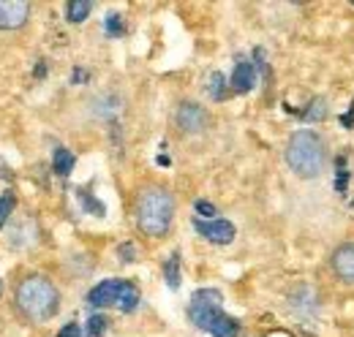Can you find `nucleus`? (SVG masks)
Wrapping results in <instances>:
<instances>
[{
    "label": "nucleus",
    "instance_id": "nucleus-18",
    "mask_svg": "<svg viewBox=\"0 0 354 337\" xmlns=\"http://www.w3.org/2000/svg\"><path fill=\"white\" fill-rule=\"evenodd\" d=\"M123 30H126V25H123V17L120 14H109L106 17V36H123Z\"/></svg>",
    "mask_w": 354,
    "mask_h": 337
},
{
    "label": "nucleus",
    "instance_id": "nucleus-5",
    "mask_svg": "<svg viewBox=\"0 0 354 337\" xmlns=\"http://www.w3.org/2000/svg\"><path fill=\"white\" fill-rule=\"evenodd\" d=\"M88 305L93 307H118L123 313H133L139 307V289L131 280H104L95 289H90Z\"/></svg>",
    "mask_w": 354,
    "mask_h": 337
},
{
    "label": "nucleus",
    "instance_id": "nucleus-19",
    "mask_svg": "<svg viewBox=\"0 0 354 337\" xmlns=\"http://www.w3.org/2000/svg\"><path fill=\"white\" fill-rule=\"evenodd\" d=\"M11 210H14V196L11 193H3L0 196V226L6 223V218L11 215Z\"/></svg>",
    "mask_w": 354,
    "mask_h": 337
},
{
    "label": "nucleus",
    "instance_id": "nucleus-20",
    "mask_svg": "<svg viewBox=\"0 0 354 337\" xmlns=\"http://www.w3.org/2000/svg\"><path fill=\"white\" fill-rule=\"evenodd\" d=\"M196 212H199V215H205L207 220H213V215H216V207H213L210 202H205V199H199V202H196Z\"/></svg>",
    "mask_w": 354,
    "mask_h": 337
},
{
    "label": "nucleus",
    "instance_id": "nucleus-17",
    "mask_svg": "<svg viewBox=\"0 0 354 337\" xmlns=\"http://www.w3.org/2000/svg\"><path fill=\"white\" fill-rule=\"evenodd\" d=\"M104 332H106V318L104 316H90L85 337H101Z\"/></svg>",
    "mask_w": 354,
    "mask_h": 337
},
{
    "label": "nucleus",
    "instance_id": "nucleus-12",
    "mask_svg": "<svg viewBox=\"0 0 354 337\" xmlns=\"http://www.w3.org/2000/svg\"><path fill=\"white\" fill-rule=\"evenodd\" d=\"M77 199H80V204H82L90 215H95V218H104V215H106V207L90 193L88 188H77Z\"/></svg>",
    "mask_w": 354,
    "mask_h": 337
},
{
    "label": "nucleus",
    "instance_id": "nucleus-1",
    "mask_svg": "<svg viewBox=\"0 0 354 337\" xmlns=\"http://www.w3.org/2000/svg\"><path fill=\"white\" fill-rule=\"evenodd\" d=\"M221 302H223L221 291H216V289H199V291H194V296H191L188 316H191V321L199 329L210 332L213 337H237L240 324L232 316L223 313Z\"/></svg>",
    "mask_w": 354,
    "mask_h": 337
},
{
    "label": "nucleus",
    "instance_id": "nucleus-10",
    "mask_svg": "<svg viewBox=\"0 0 354 337\" xmlns=\"http://www.w3.org/2000/svg\"><path fill=\"white\" fill-rule=\"evenodd\" d=\"M333 269L344 283H354V242L341 245L333 253Z\"/></svg>",
    "mask_w": 354,
    "mask_h": 337
},
{
    "label": "nucleus",
    "instance_id": "nucleus-15",
    "mask_svg": "<svg viewBox=\"0 0 354 337\" xmlns=\"http://www.w3.org/2000/svg\"><path fill=\"white\" fill-rule=\"evenodd\" d=\"M335 191L338 193H344L346 191V185H349V171H346V155H338V161H335Z\"/></svg>",
    "mask_w": 354,
    "mask_h": 337
},
{
    "label": "nucleus",
    "instance_id": "nucleus-21",
    "mask_svg": "<svg viewBox=\"0 0 354 337\" xmlns=\"http://www.w3.org/2000/svg\"><path fill=\"white\" fill-rule=\"evenodd\" d=\"M57 337H82V332H80V324H66L63 329H60V335Z\"/></svg>",
    "mask_w": 354,
    "mask_h": 337
},
{
    "label": "nucleus",
    "instance_id": "nucleus-23",
    "mask_svg": "<svg viewBox=\"0 0 354 337\" xmlns=\"http://www.w3.org/2000/svg\"><path fill=\"white\" fill-rule=\"evenodd\" d=\"M120 256H126L123 261H133V248L131 245H123V248H120Z\"/></svg>",
    "mask_w": 354,
    "mask_h": 337
},
{
    "label": "nucleus",
    "instance_id": "nucleus-7",
    "mask_svg": "<svg viewBox=\"0 0 354 337\" xmlns=\"http://www.w3.org/2000/svg\"><path fill=\"white\" fill-rule=\"evenodd\" d=\"M30 6L25 0H0V30H17L25 25Z\"/></svg>",
    "mask_w": 354,
    "mask_h": 337
},
{
    "label": "nucleus",
    "instance_id": "nucleus-16",
    "mask_svg": "<svg viewBox=\"0 0 354 337\" xmlns=\"http://www.w3.org/2000/svg\"><path fill=\"white\" fill-rule=\"evenodd\" d=\"M207 90H210V95H213L216 101H221L223 95H226V79H223L221 71L210 74V84H207Z\"/></svg>",
    "mask_w": 354,
    "mask_h": 337
},
{
    "label": "nucleus",
    "instance_id": "nucleus-2",
    "mask_svg": "<svg viewBox=\"0 0 354 337\" xmlns=\"http://www.w3.org/2000/svg\"><path fill=\"white\" fill-rule=\"evenodd\" d=\"M175 218V199L167 188H145L136 199V223L147 237H164Z\"/></svg>",
    "mask_w": 354,
    "mask_h": 337
},
{
    "label": "nucleus",
    "instance_id": "nucleus-9",
    "mask_svg": "<svg viewBox=\"0 0 354 337\" xmlns=\"http://www.w3.org/2000/svg\"><path fill=\"white\" fill-rule=\"evenodd\" d=\"M229 84H232L234 93H248V90H254V84H257V63H251V60H237Z\"/></svg>",
    "mask_w": 354,
    "mask_h": 337
},
{
    "label": "nucleus",
    "instance_id": "nucleus-6",
    "mask_svg": "<svg viewBox=\"0 0 354 337\" xmlns=\"http://www.w3.org/2000/svg\"><path fill=\"white\" fill-rule=\"evenodd\" d=\"M194 229L213 245H229L234 240V226L229 220H202L196 218L194 220Z\"/></svg>",
    "mask_w": 354,
    "mask_h": 337
},
{
    "label": "nucleus",
    "instance_id": "nucleus-13",
    "mask_svg": "<svg viewBox=\"0 0 354 337\" xmlns=\"http://www.w3.org/2000/svg\"><path fill=\"white\" fill-rule=\"evenodd\" d=\"M90 11H93V3H90V0H71V3L66 6L68 22H85Z\"/></svg>",
    "mask_w": 354,
    "mask_h": 337
},
{
    "label": "nucleus",
    "instance_id": "nucleus-24",
    "mask_svg": "<svg viewBox=\"0 0 354 337\" xmlns=\"http://www.w3.org/2000/svg\"><path fill=\"white\" fill-rule=\"evenodd\" d=\"M85 79H88V74H85V71H74V74H71V82H74V84L85 82Z\"/></svg>",
    "mask_w": 354,
    "mask_h": 337
},
{
    "label": "nucleus",
    "instance_id": "nucleus-14",
    "mask_svg": "<svg viewBox=\"0 0 354 337\" xmlns=\"http://www.w3.org/2000/svg\"><path fill=\"white\" fill-rule=\"evenodd\" d=\"M164 278H167V286L177 291L180 289V253H172L164 264Z\"/></svg>",
    "mask_w": 354,
    "mask_h": 337
},
{
    "label": "nucleus",
    "instance_id": "nucleus-8",
    "mask_svg": "<svg viewBox=\"0 0 354 337\" xmlns=\"http://www.w3.org/2000/svg\"><path fill=\"white\" fill-rule=\"evenodd\" d=\"M177 126L185 133H199L207 126V112L202 106H196V104H183L177 109Z\"/></svg>",
    "mask_w": 354,
    "mask_h": 337
},
{
    "label": "nucleus",
    "instance_id": "nucleus-25",
    "mask_svg": "<svg viewBox=\"0 0 354 337\" xmlns=\"http://www.w3.org/2000/svg\"><path fill=\"white\" fill-rule=\"evenodd\" d=\"M0 294H3V280H0Z\"/></svg>",
    "mask_w": 354,
    "mask_h": 337
},
{
    "label": "nucleus",
    "instance_id": "nucleus-22",
    "mask_svg": "<svg viewBox=\"0 0 354 337\" xmlns=\"http://www.w3.org/2000/svg\"><path fill=\"white\" fill-rule=\"evenodd\" d=\"M11 177V168H8V164L0 158V180H8Z\"/></svg>",
    "mask_w": 354,
    "mask_h": 337
},
{
    "label": "nucleus",
    "instance_id": "nucleus-3",
    "mask_svg": "<svg viewBox=\"0 0 354 337\" xmlns=\"http://www.w3.org/2000/svg\"><path fill=\"white\" fill-rule=\"evenodd\" d=\"M286 164L297 177H319L324 168V142L313 131H297L292 133L286 144Z\"/></svg>",
    "mask_w": 354,
    "mask_h": 337
},
{
    "label": "nucleus",
    "instance_id": "nucleus-11",
    "mask_svg": "<svg viewBox=\"0 0 354 337\" xmlns=\"http://www.w3.org/2000/svg\"><path fill=\"white\" fill-rule=\"evenodd\" d=\"M52 166L60 177H68L74 171V153H68L66 147H57L55 155H52Z\"/></svg>",
    "mask_w": 354,
    "mask_h": 337
},
{
    "label": "nucleus",
    "instance_id": "nucleus-4",
    "mask_svg": "<svg viewBox=\"0 0 354 337\" xmlns=\"http://www.w3.org/2000/svg\"><path fill=\"white\" fill-rule=\"evenodd\" d=\"M17 305H19V310L28 318L46 321V318H52L57 313L60 296H57V289L49 280H44V278H28L17 289Z\"/></svg>",
    "mask_w": 354,
    "mask_h": 337
}]
</instances>
